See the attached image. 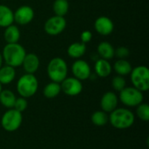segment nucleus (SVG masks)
Masks as SVG:
<instances>
[{"instance_id": "1", "label": "nucleus", "mask_w": 149, "mask_h": 149, "mask_svg": "<svg viewBox=\"0 0 149 149\" xmlns=\"http://www.w3.org/2000/svg\"><path fill=\"white\" fill-rule=\"evenodd\" d=\"M3 61L5 65L14 68L21 66L23 60L26 55L25 49L18 43L6 44L2 52Z\"/></svg>"}, {"instance_id": "2", "label": "nucleus", "mask_w": 149, "mask_h": 149, "mask_svg": "<svg viewBox=\"0 0 149 149\" xmlns=\"http://www.w3.org/2000/svg\"><path fill=\"white\" fill-rule=\"evenodd\" d=\"M135 120L134 113L127 108H115L108 115V122L116 129H127Z\"/></svg>"}, {"instance_id": "3", "label": "nucleus", "mask_w": 149, "mask_h": 149, "mask_svg": "<svg viewBox=\"0 0 149 149\" xmlns=\"http://www.w3.org/2000/svg\"><path fill=\"white\" fill-rule=\"evenodd\" d=\"M68 73V66L65 59L62 58H53L47 65V75L51 81L61 83Z\"/></svg>"}, {"instance_id": "4", "label": "nucleus", "mask_w": 149, "mask_h": 149, "mask_svg": "<svg viewBox=\"0 0 149 149\" xmlns=\"http://www.w3.org/2000/svg\"><path fill=\"white\" fill-rule=\"evenodd\" d=\"M38 81L34 74L25 73L17 82V92L23 98H31L38 91Z\"/></svg>"}, {"instance_id": "5", "label": "nucleus", "mask_w": 149, "mask_h": 149, "mask_svg": "<svg viewBox=\"0 0 149 149\" xmlns=\"http://www.w3.org/2000/svg\"><path fill=\"white\" fill-rule=\"evenodd\" d=\"M130 79L133 86L144 93L149 89V70L145 65H138L132 69Z\"/></svg>"}, {"instance_id": "6", "label": "nucleus", "mask_w": 149, "mask_h": 149, "mask_svg": "<svg viewBox=\"0 0 149 149\" xmlns=\"http://www.w3.org/2000/svg\"><path fill=\"white\" fill-rule=\"evenodd\" d=\"M119 100L127 107H135L141 104L144 100L143 93L134 86H126L120 92Z\"/></svg>"}, {"instance_id": "7", "label": "nucleus", "mask_w": 149, "mask_h": 149, "mask_svg": "<svg viewBox=\"0 0 149 149\" xmlns=\"http://www.w3.org/2000/svg\"><path fill=\"white\" fill-rule=\"evenodd\" d=\"M23 115L22 113L14 108L8 109L1 118V126L7 132H15L22 125Z\"/></svg>"}, {"instance_id": "8", "label": "nucleus", "mask_w": 149, "mask_h": 149, "mask_svg": "<svg viewBox=\"0 0 149 149\" xmlns=\"http://www.w3.org/2000/svg\"><path fill=\"white\" fill-rule=\"evenodd\" d=\"M65 27L66 20L65 17H59L56 15L49 17L44 24V30L45 33L50 36L59 35L65 31Z\"/></svg>"}, {"instance_id": "9", "label": "nucleus", "mask_w": 149, "mask_h": 149, "mask_svg": "<svg viewBox=\"0 0 149 149\" xmlns=\"http://www.w3.org/2000/svg\"><path fill=\"white\" fill-rule=\"evenodd\" d=\"M61 92L67 96H77L81 93L83 90L82 82L74 77H66L60 83Z\"/></svg>"}, {"instance_id": "10", "label": "nucleus", "mask_w": 149, "mask_h": 149, "mask_svg": "<svg viewBox=\"0 0 149 149\" xmlns=\"http://www.w3.org/2000/svg\"><path fill=\"white\" fill-rule=\"evenodd\" d=\"M72 72L74 78L80 81L86 80L91 77L92 70L90 65L84 59H76L72 65Z\"/></svg>"}, {"instance_id": "11", "label": "nucleus", "mask_w": 149, "mask_h": 149, "mask_svg": "<svg viewBox=\"0 0 149 149\" xmlns=\"http://www.w3.org/2000/svg\"><path fill=\"white\" fill-rule=\"evenodd\" d=\"M14 22L20 25L30 24L34 18V10L29 5H22L18 7L14 12Z\"/></svg>"}, {"instance_id": "12", "label": "nucleus", "mask_w": 149, "mask_h": 149, "mask_svg": "<svg viewBox=\"0 0 149 149\" xmlns=\"http://www.w3.org/2000/svg\"><path fill=\"white\" fill-rule=\"evenodd\" d=\"M94 29L100 35L108 36L113 31L114 24L111 18L106 16H100L94 21Z\"/></svg>"}, {"instance_id": "13", "label": "nucleus", "mask_w": 149, "mask_h": 149, "mask_svg": "<svg viewBox=\"0 0 149 149\" xmlns=\"http://www.w3.org/2000/svg\"><path fill=\"white\" fill-rule=\"evenodd\" d=\"M119 103V98L113 92L105 93L100 99V107L101 110L106 113H111L115 108H117Z\"/></svg>"}, {"instance_id": "14", "label": "nucleus", "mask_w": 149, "mask_h": 149, "mask_svg": "<svg viewBox=\"0 0 149 149\" xmlns=\"http://www.w3.org/2000/svg\"><path fill=\"white\" fill-rule=\"evenodd\" d=\"M39 65H40V60L37 54L26 53L22 63V66L25 73L34 74L38 70Z\"/></svg>"}, {"instance_id": "15", "label": "nucleus", "mask_w": 149, "mask_h": 149, "mask_svg": "<svg viewBox=\"0 0 149 149\" xmlns=\"http://www.w3.org/2000/svg\"><path fill=\"white\" fill-rule=\"evenodd\" d=\"M112 71H113V66L108 60L100 58L95 61L94 72L98 77L107 78L112 73Z\"/></svg>"}, {"instance_id": "16", "label": "nucleus", "mask_w": 149, "mask_h": 149, "mask_svg": "<svg viewBox=\"0 0 149 149\" xmlns=\"http://www.w3.org/2000/svg\"><path fill=\"white\" fill-rule=\"evenodd\" d=\"M14 23L12 10L4 4H0V27L6 28Z\"/></svg>"}, {"instance_id": "17", "label": "nucleus", "mask_w": 149, "mask_h": 149, "mask_svg": "<svg viewBox=\"0 0 149 149\" xmlns=\"http://www.w3.org/2000/svg\"><path fill=\"white\" fill-rule=\"evenodd\" d=\"M86 51V44H83L82 42H74L68 46L67 54L72 58L79 59L85 55Z\"/></svg>"}, {"instance_id": "18", "label": "nucleus", "mask_w": 149, "mask_h": 149, "mask_svg": "<svg viewBox=\"0 0 149 149\" xmlns=\"http://www.w3.org/2000/svg\"><path fill=\"white\" fill-rule=\"evenodd\" d=\"M114 47L109 42L104 41L98 45L97 52L100 58L110 60L114 57Z\"/></svg>"}, {"instance_id": "19", "label": "nucleus", "mask_w": 149, "mask_h": 149, "mask_svg": "<svg viewBox=\"0 0 149 149\" xmlns=\"http://www.w3.org/2000/svg\"><path fill=\"white\" fill-rule=\"evenodd\" d=\"M20 35H21V33H20L18 27L12 24L4 29L3 38H4L6 44L18 43V41L20 39Z\"/></svg>"}, {"instance_id": "20", "label": "nucleus", "mask_w": 149, "mask_h": 149, "mask_svg": "<svg viewBox=\"0 0 149 149\" xmlns=\"http://www.w3.org/2000/svg\"><path fill=\"white\" fill-rule=\"evenodd\" d=\"M16 78V70L10 65H2L0 68V83L2 85H8L11 83Z\"/></svg>"}, {"instance_id": "21", "label": "nucleus", "mask_w": 149, "mask_h": 149, "mask_svg": "<svg viewBox=\"0 0 149 149\" xmlns=\"http://www.w3.org/2000/svg\"><path fill=\"white\" fill-rule=\"evenodd\" d=\"M16 99L17 97L15 93L10 90L5 89L2 90L0 93V104L8 109L13 108Z\"/></svg>"}, {"instance_id": "22", "label": "nucleus", "mask_w": 149, "mask_h": 149, "mask_svg": "<svg viewBox=\"0 0 149 149\" xmlns=\"http://www.w3.org/2000/svg\"><path fill=\"white\" fill-rule=\"evenodd\" d=\"M113 70L120 76H127L130 74L133 67L129 61L127 59H118L113 65Z\"/></svg>"}, {"instance_id": "23", "label": "nucleus", "mask_w": 149, "mask_h": 149, "mask_svg": "<svg viewBox=\"0 0 149 149\" xmlns=\"http://www.w3.org/2000/svg\"><path fill=\"white\" fill-rule=\"evenodd\" d=\"M61 93L60 84L57 82L51 81L48 83L43 90V94L47 99H54Z\"/></svg>"}, {"instance_id": "24", "label": "nucleus", "mask_w": 149, "mask_h": 149, "mask_svg": "<svg viewBox=\"0 0 149 149\" xmlns=\"http://www.w3.org/2000/svg\"><path fill=\"white\" fill-rule=\"evenodd\" d=\"M52 10L56 16L65 17L69 10L68 0H55L52 4Z\"/></svg>"}, {"instance_id": "25", "label": "nucleus", "mask_w": 149, "mask_h": 149, "mask_svg": "<svg viewBox=\"0 0 149 149\" xmlns=\"http://www.w3.org/2000/svg\"><path fill=\"white\" fill-rule=\"evenodd\" d=\"M91 121L97 127H103L108 122V114L104 111H96L91 115Z\"/></svg>"}, {"instance_id": "26", "label": "nucleus", "mask_w": 149, "mask_h": 149, "mask_svg": "<svg viewBox=\"0 0 149 149\" xmlns=\"http://www.w3.org/2000/svg\"><path fill=\"white\" fill-rule=\"evenodd\" d=\"M136 115L137 117L142 121H148L149 120V106L147 103H141L136 107Z\"/></svg>"}, {"instance_id": "27", "label": "nucleus", "mask_w": 149, "mask_h": 149, "mask_svg": "<svg viewBox=\"0 0 149 149\" xmlns=\"http://www.w3.org/2000/svg\"><path fill=\"white\" fill-rule=\"evenodd\" d=\"M126 86H127V82H126V79H125V78L123 76L117 75V76L113 78V79H112V87L115 91L120 93Z\"/></svg>"}, {"instance_id": "28", "label": "nucleus", "mask_w": 149, "mask_h": 149, "mask_svg": "<svg viewBox=\"0 0 149 149\" xmlns=\"http://www.w3.org/2000/svg\"><path fill=\"white\" fill-rule=\"evenodd\" d=\"M28 107V102H27V100L25 98H23V97H19V98H17L16 99V101H15V104H14V107L13 108L20 113H23L24 111L26 110Z\"/></svg>"}, {"instance_id": "29", "label": "nucleus", "mask_w": 149, "mask_h": 149, "mask_svg": "<svg viewBox=\"0 0 149 149\" xmlns=\"http://www.w3.org/2000/svg\"><path fill=\"white\" fill-rule=\"evenodd\" d=\"M130 54L129 49L126 46H120L114 50V56L119 59H126Z\"/></svg>"}, {"instance_id": "30", "label": "nucleus", "mask_w": 149, "mask_h": 149, "mask_svg": "<svg viewBox=\"0 0 149 149\" xmlns=\"http://www.w3.org/2000/svg\"><path fill=\"white\" fill-rule=\"evenodd\" d=\"M93 38V33L88 31V30H86L84 31L81 32V35H80V40L83 44H87L89 43Z\"/></svg>"}, {"instance_id": "31", "label": "nucleus", "mask_w": 149, "mask_h": 149, "mask_svg": "<svg viewBox=\"0 0 149 149\" xmlns=\"http://www.w3.org/2000/svg\"><path fill=\"white\" fill-rule=\"evenodd\" d=\"M3 58H2V54L0 53V68L2 67V65H3Z\"/></svg>"}, {"instance_id": "32", "label": "nucleus", "mask_w": 149, "mask_h": 149, "mask_svg": "<svg viewBox=\"0 0 149 149\" xmlns=\"http://www.w3.org/2000/svg\"><path fill=\"white\" fill-rule=\"evenodd\" d=\"M2 86H3V85H2V84L0 83V93H1V91L3 90V88H2Z\"/></svg>"}]
</instances>
